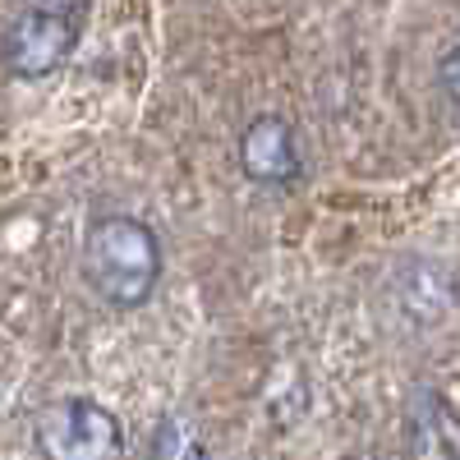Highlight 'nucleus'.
<instances>
[{
	"label": "nucleus",
	"instance_id": "f257e3e1",
	"mask_svg": "<svg viewBox=\"0 0 460 460\" xmlns=\"http://www.w3.org/2000/svg\"><path fill=\"white\" fill-rule=\"evenodd\" d=\"M84 277L115 309L143 304L162 277V244L152 235V226L134 217L93 221L88 240H84Z\"/></svg>",
	"mask_w": 460,
	"mask_h": 460
},
{
	"label": "nucleus",
	"instance_id": "f03ea898",
	"mask_svg": "<svg viewBox=\"0 0 460 460\" xmlns=\"http://www.w3.org/2000/svg\"><path fill=\"white\" fill-rule=\"evenodd\" d=\"M42 460H120V424L97 401H47L32 419Z\"/></svg>",
	"mask_w": 460,
	"mask_h": 460
},
{
	"label": "nucleus",
	"instance_id": "7ed1b4c3",
	"mask_svg": "<svg viewBox=\"0 0 460 460\" xmlns=\"http://www.w3.org/2000/svg\"><path fill=\"white\" fill-rule=\"evenodd\" d=\"M84 23V5H37L23 10L10 28H5V69L14 79H42V74L60 69L65 56L74 51V37Z\"/></svg>",
	"mask_w": 460,
	"mask_h": 460
},
{
	"label": "nucleus",
	"instance_id": "20e7f679",
	"mask_svg": "<svg viewBox=\"0 0 460 460\" xmlns=\"http://www.w3.org/2000/svg\"><path fill=\"white\" fill-rule=\"evenodd\" d=\"M240 166L253 184H295L299 180V138L295 129L281 120V115H262V120H253L240 138Z\"/></svg>",
	"mask_w": 460,
	"mask_h": 460
},
{
	"label": "nucleus",
	"instance_id": "39448f33",
	"mask_svg": "<svg viewBox=\"0 0 460 460\" xmlns=\"http://www.w3.org/2000/svg\"><path fill=\"white\" fill-rule=\"evenodd\" d=\"M438 79H442V88H447V93L460 102V47L442 56V65H438Z\"/></svg>",
	"mask_w": 460,
	"mask_h": 460
},
{
	"label": "nucleus",
	"instance_id": "423d86ee",
	"mask_svg": "<svg viewBox=\"0 0 460 460\" xmlns=\"http://www.w3.org/2000/svg\"><path fill=\"white\" fill-rule=\"evenodd\" d=\"M345 460H377V456H345Z\"/></svg>",
	"mask_w": 460,
	"mask_h": 460
}]
</instances>
